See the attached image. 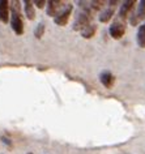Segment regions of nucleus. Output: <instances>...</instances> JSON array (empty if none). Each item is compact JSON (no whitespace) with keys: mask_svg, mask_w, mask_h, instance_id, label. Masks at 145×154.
<instances>
[{"mask_svg":"<svg viewBox=\"0 0 145 154\" xmlns=\"http://www.w3.org/2000/svg\"><path fill=\"white\" fill-rule=\"evenodd\" d=\"M100 80H101L102 85L105 88H107V89H110V88H113L114 82H115V76L109 71H103L100 76Z\"/></svg>","mask_w":145,"mask_h":154,"instance_id":"9d476101","label":"nucleus"},{"mask_svg":"<svg viewBox=\"0 0 145 154\" xmlns=\"http://www.w3.org/2000/svg\"><path fill=\"white\" fill-rule=\"evenodd\" d=\"M137 45L140 46L141 48H145V22L137 30Z\"/></svg>","mask_w":145,"mask_h":154,"instance_id":"ddd939ff","label":"nucleus"},{"mask_svg":"<svg viewBox=\"0 0 145 154\" xmlns=\"http://www.w3.org/2000/svg\"><path fill=\"white\" fill-rule=\"evenodd\" d=\"M11 11H12V14H11V26H12V30L17 35H21L24 34V21L21 18V11H20V2H11L9 3Z\"/></svg>","mask_w":145,"mask_h":154,"instance_id":"f257e3e1","label":"nucleus"},{"mask_svg":"<svg viewBox=\"0 0 145 154\" xmlns=\"http://www.w3.org/2000/svg\"><path fill=\"white\" fill-rule=\"evenodd\" d=\"M143 20H145V0H141V2H139L137 11L132 14L131 18H129V21H131V24L133 26L137 25L140 21H143Z\"/></svg>","mask_w":145,"mask_h":154,"instance_id":"0eeeda50","label":"nucleus"},{"mask_svg":"<svg viewBox=\"0 0 145 154\" xmlns=\"http://www.w3.org/2000/svg\"><path fill=\"white\" fill-rule=\"evenodd\" d=\"M106 4H107V2H91L90 9L93 11V12H97V11H101Z\"/></svg>","mask_w":145,"mask_h":154,"instance_id":"4468645a","label":"nucleus"},{"mask_svg":"<svg viewBox=\"0 0 145 154\" xmlns=\"http://www.w3.org/2000/svg\"><path fill=\"white\" fill-rule=\"evenodd\" d=\"M28 154H33V153H28Z\"/></svg>","mask_w":145,"mask_h":154,"instance_id":"f3484780","label":"nucleus"},{"mask_svg":"<svg viewBox=\"0 0 145 154\" xmlns=\"http://www.w3.org/2000/svg\"><path fill=\"white\" fill-rule=\"evenodd\" d=\"M34 5H37L38 8H43V7L47 4V2H45V0H34Z\"/></svg>","mask_w":145,"mask_h":154,"instance_id":"dca6fc26","label":"nucleus"},{"mask_svg":"<svg viewBox=\"0 0 145 154\" xmlns=\"http://www.w3.org/2000/svg\"><path fill=\"white\" fill-rule=\"evenodd\" d=\"M136 3H137V2H135V0L124 2L123 5H122L120 9H119V14H118V17H119L120 20H123V21H127L128 18H131L132 11H133V8H135Z\"/></svg>","mask_w":145,"mask_h":154,"instance_id":"39448f33","label":"nucleus"},{"mask_svg":"<svg viewBox=\"0 0 145 154\" xmlns=\"http://www.w3.org/2000/svg\"><path fill=\"white\" fill-rule=\"evenodd\" d=\"M72 11H73V5L72 4H66V7L62 9V12H60L58 16L54 18V22L56 25H59V26H66L68 24V21H69Z\"/></svg>","mask_w":145,"mask_h":154,"instance_id":"20e7f679","label":"nucleus"},{"mask_svg":"<svg viewBox=\"0 0 145 154\" xmlns=\"http://www.w3.org/2000/svg\"><path fill=\"white\" fill-rule=\"evenodd\" d=\"M0 21L3 24H8L9 21V2L0 0Z\"/></svg>","mask_w":145,"mask_h":154,"instance_id":"1a4fd4ad","label":"nucleus"},{"mask_svg":"<svg viewBox=\"0 0 145 154\" xmlns=\"http://www.w3.org/2000/svg\"><path fill=\"white\" fill-rule=\"evenodd\" d=\"M109 33H110V35H111L114 39H120V38L124 35V33H125V21L120 20V18L118 17L116 20L111 24V26H110Z\"/></svg>","mask_w":145,"mask_h":154,"instance_id":"7ed1b4c3","label":"nucleus"},{"mask_svg":"<svg viewBox=\"0 0 145 154\" xmlns=\"http://www.w3.org/2000/svg\"><path fill=\"white\" fill-rule=\"evenodd\" d=\"M95 32H97V25L90 24V25H88L85 29H82L80 33H81V37L82 38H85V39H89V38L94 37Z\"/></svg>","mask_w":145,"mask_h":154,"instance_id":"f8f14e48","label":"nucleus"},{"mask_svg":"<svg viewBox=\"0 0 145 154\" xmlns=\"http://www.w3.org/2000/svg\"><path fill=\"white\" fill-rule=\"evenodd\" d=\"M81 12L77 14L76 20L73 22V29L75 32H81L82 29H85L88 25H90V21L93 18V11L90 9V5H81Z\"/></svg>","mask_w":145,"mask_h":154,"instance_id":"f03ea898","label":"nucleus"},{"mask_svg":"<svg viewBox=\"0 0 145 154\" xmlns=\"http://www.w3.org/2000/svg\"><path fill=\"white\" fill-rule=\"evenodd\" d=\"M45 29H46V25L43 24V22L38 24V25H37V28L34 29V35H35V37L38 38V39H39V38L45 34Z\"/></svg>","mask_w":145,"mask_h":154,"instance_id":"2eb2a0df","label":"nucleus"},{"mask_svg":"<svg viewBox=\"0 0 145 154\" xmlns=\"http://www.w3.org/2000/svg\"><path fill=\"white\" fill-rule=\"evenodd\" d=\"M24 9H25V14L29 20H34L35 18V9H34V3L30 0H25L24 2Z\"/></svg>","mask_w":145,"mask_h":154,"instance_id":"9b49d317","label":"nucleus"},{"mask_svg":"<svg viewBox=\"0 0 145 154\" xmlns=\"http://www.w3.org/2000/svg\"><path fill=\"white\" fill-rule=\"evenodd\" d=\"M118 4V2H107V8L100 14V21L101 22H107L111 20V17L115 13V7Z\"/></svg>","mask_w":145,"mask_h":154,"instance_id":"6e6552de","label":"nucleus"},{"mask_svg":"<svg viewBox=\"0 0 145 154\" xmlns=\"http://www.w3.org/2000/svg\"><path fill=\"white\" fill-rule=\"evenodd\" d=\"M66 7L63 2H60V0H50V2H47V14L50 17H56L58 14L62 12V9Z\"/></svg>","mask_w":145,"mask_h":154,"instance_id":"423d86ee","label":"nucleus"}]
</instances>
